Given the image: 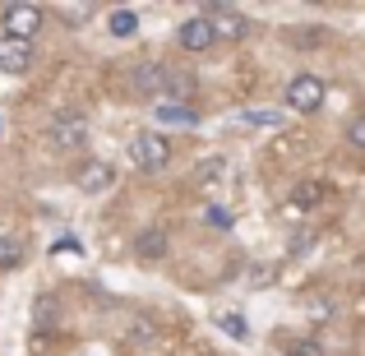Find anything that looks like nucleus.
<instances>
[{
	"label": "nucleus",
	"mask_w": 365,
	"mask_h": 356,
	"mask_svg": "<svg viewBox=\"0 0 365 356\" xmlns=\"http://www.w3.org/2000/svg\"><path fill=\"white\" fill-rule=\"evenodd\" d=\"M46 143H51L56 153H74L88 143V121L79 116V111H56L51 121H46Z\"/></svg>",
	"instance_id": "1"
},
{
	"label": "nucleus",
	"mask_w": 365,
	"mask_h": 356,
	"mask_svg": "<svg viewBox=\"0 0 365 356\" xmlns=\"http://www.w3.org/2000/svg\"><path fill=\"white\" fill-rule=\"evenodd\" d=\"M130 162L139 171H162L171 162V143L162 139V134L143 130V134H134V143H130Z\"/></svg>",
	"instance_id": "2"
},
{
	"label": "nucleus",
	"mask_w": 365,
	"mask_h": 356,
	"mask_svg": "<svg viewBox=\"0 0 365 356\" xmlns=\"http://www.w3.org/2000/svg\"><path fill=\"white\" fill-rule=\"evenodd\" d=\"M324 98H329V88H324V79H314V74H296V79L287 83V107L301 111V116L319 111Z\"/></svg>",
	"instance_id": "3"
},
{
	"label": "nucleus",
	"mask_w": 365,
	"mask_h": 356,
	"mask_svg": "<svg viewBox=\"0 0 365 356\" xmlns=\"http://www.w3.org/2000/svg\"><path fill=\"white\" fill-rule=\"evenodd\" d=\"M42 5H9L5 9V37L19 42H33V33H42Z\"/></svg>",
	"instance_id": "4"
},
{
	"label": "nucleus",
	"mask_w": 365,
	"mask_h": 356,
	"mask_svg": "<svg viewBox=\"0 0 365 356\" xmlns=\"http://www.w3.org/2000/svg\"><path fill=\"white\" fill-rule=\"evenodd\" d=\"M0 70H5V74L33 70V42H19V37H5V33H0Z\"/></svg>",
	"instance_id": "5"
},
{
	"label": "nucleus",
	"mask_w": 365,
	"mask_h": 356,
	"mask_svg": "<svg viewBox=\"0 0 365 356\" xmlns=\"http://www.w3.org/2000/svg\"><path fill=\"white\" fill-rule=\"evenodd\" d=\"M176 42L185 46V51H195V56H199V51H208V46L217 42V37H213V24H208V19L199 14V19H185V24H180Z\"/></svg>",
	"instance_id": "6"
},
{
	"label": "nucleus",
	"mask_w": 365,
	"mask_h": 356,
	"mask_svg": "<svg viewBox=\"0 0 365 356\" xmlns=\"http://www.w3.org/2000/svg\"><path fill=\"white\" fill-rule=\"evenodd\" d=\"M204 19L213 24V37H227V42H236V37L245 33V19L236 14V9H227V5H208Z\"/></svg>",
	"instance_id": "7"
},
{
	"label": "nucleus",
	"mask_w": 365,
	"mask_h": 356,
	"mask_svg": "<svg viewBox=\"0 0 365 356\" xmlns=\"http://www.w3.org/2000/svg\"><path fill=\"white\" fill-rule=\"evenodd\" d=\"M111 180H116V167H111V162H88V167L79 171L83 195H102V190H111Z\"/></svg>",
	"instance_id": "8"
},
{
	"label": "nucleus",
	"mask_w": 365,
	"mask_h": 356,
	"mask_svg": "<svg viewBox=\"0 0 365 356\" xmlns=\"http://www.w3.org/2000/svg\"><path fill=\"white\" fill-rule=\"evenodd\" d=\"M158 121H162V125H195V121H199V111L190 107V102L162 98V107H158Z\"/></svg>",
	"instance_id": "9"
},
{
	"label": "nucleus",
	"mask_w": 365,
	"mask_h": 356,
	"mask_svg": "<svg viewBox=\"0 0 365 356\" xmlns=\"http://www.w3.org/2000/svg\"><path fill=\"white\" fill-rule=\"evenodd\" d=\"M107 28H111V37H134V28H139V14H134V9H111Z\"/></svg>",
	"instance_id": "10"
},
{
	"label": "nucleus",
	"mask_w": 365,
	"mask_h": 356,
	"mask_svg": "<svg viewBox=\"0 0 365 356\" xmlns=\"http://www.w3.org/2000/svg\"><path fill=\"white\" fill-rule=\"evenodd\" d=\"M134 250H139L143 259H162V255H167V236H162V232H143L139 240H134Z\"/></svg>",
	"instance_id": "11"
},
{
	"label": "nucleus",
	"mask_w": 365,
	"mask_h": 356,
	"mask_svg": "<svg viewBox=\"0 0 365 356\" xmlns=\"http://www.w3.org/2000/svg\"><path fill=\"white\" fill-rule=\"evenodd\" d=\"M19 264H24V240L0 236V268H19Z\"/></svg>",
	"instance_id": "12"
},
{
	"label": "nucleus",
	"mask_w": 365,
	"mask_h": 356,
	"mask_svg": "<svg viewBox=\"0 0 365 356\" xmlns=\"http://www.w3.org/2000/svg\"><path fill=\"white\" fill-rule=\"evenodd\" d=\"M236 125H259V130H273V125H282V111H241Z\"/></svg>",
	"instance_id": "13"
},
{
	"label": "nucleus",
	"mask_w": 365,
	"mask_h": 356,
	"mask_svg": "<svg viewBox=\"0 0 365 356\" xmlns=\"http://www.w3.org/2000/svg\"><path fill=\"white\" fill-rule=\"evenodd\" d=\"M217 329H222L227 338H236V342H245V338H250V329H245L241 315H222V320H217Z\"/></svg>",
	"instance_id": "14"
},
{
	"label": "nucleus",
	"mask_w": 365,
	"mask_h": 356,
	"mask_svg": "<svg viewBox=\"0 0 365 356\" xmlns=\"http://www.w3.org/2000/svg\"><path fill=\"white\" fill-rule=\"evenodd\" d=\"M204 223L217 227V232H232V213H227L222 204H208V208H204Z\"/></svg>",
	"instance_id": "15"
},
{
	"label": "nucleus",
	"mask_w": 365,
	"mask_h": 356,
	"mask_svg": "<svg viewBox=\"0 0 365 356\" xmlns=\"http://www.w3.org/2000/svg\"><path fill=\"white\" fill-rule=\"evenodd\" d=\"M88 14H93V5H61V19H70V24H83Z\"/></svg>",
	"instance_id": "16"
},
{
	"label": "nucleus",
	"mask_w": 365,
	"mask_h": 356,
	"mask_svg": "<svg viewBox=\"0 0 365 356\" xmlns=\"http://www.w3.org/2000/svg\"><path fill=\"white\" fill-rule=\"evenodd\" d=\"M347 143H356V148H365V116H356L347 125Z\"/></svg>",
	"instance_id": "17"
},
{
	"label": "nucleus",
	"mask_w": 365,
	"mask_h": 356,
	"mask_svg": "<svg viewBox=\"0 0 365 356\" xmlns=\"http://www.w3.org/2000/svg\"><path fill=\"white\" fill-rule=\"evenodd\" d=\"M324 195V185H296V204H314Z\"/></svg>",
	"instance_id": "18"
}]
</instances>
